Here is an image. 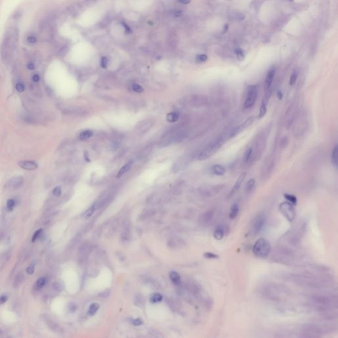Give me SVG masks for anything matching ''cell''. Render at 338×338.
<instances>
[{"mask_svg":"<svg viewBox=\"0 0 338 338\" xmlns=\"http://www.w3.org/2000/svg\"><path fill=\"white\" fill-rule=\"evenodd\" d=\"M18 40L19 30L17 28H11L6 33L1 46V55L4 60L8 61L10 59Z\"/></svg>","mask_w":338,"mask_h":338,"instance_id":"1","label":"cell"},{"mask_svg":"<svg viewBox=\"0 0 338 338\" xmlns=\"http://www.w3.org/2000/svg\"><path fill=\"white\" fill-rule=\"evenodd\" d=\"M224 144V140L222 138L217 139L213 142L209 143L205 148L202 150V151L198 155V160H205L210 156L215 154L219 150Z\"/></svg>","mask_w":338,"mask_h":338,"instance_id":"2","label":"cell"},{"mask_svg":"<svg viewBox=\"0 0 338 338\" xmlns=\"http://www.w3.org/2000/svg\"><path fill=\"white\" fill-rule=\"evenodd\" d=\"M271 250L270 242L265 239H259L253 246V252L259 258H265L269 256Z\"/></svg>","mask_w":338,"mask_h":338,"instance_id":"3","label":"cell"},{"mask_svg":"<svg viewBox=\"0 0 338 338\" xmlns=\"http://www.w3.org/2000/svg\"><path fill=\"white\" fill-rule=\"evenodd\" d=\"M265 221H266V217L264 213H259L256 215L250 224L248 233L249 235L252 236L257 235L264 227Z\"/></svg>","mask_w":338,"mask_h":338,"instance_id":"4","label":"cell"},{"mask_svg":"<svg viewBox=\"0 0 338 338\" xmlns=\"http://www.w3.org/2000/svg\"><path fill=\"white\" fill-rule=\"evenodd\" d=\"M279 209L282 215L290 223H291L295 219V210L294 205L292 203L289 202H282L279 205Z\"/></svg>","mask_w":338,"mask_h":338,"instance_id":"5","label":"cell"},{"mask_svg":"<svg viewBox=\"0 0 338 338\" xmlns=\"http://www.w3.org/2000/svg\"><path fill=\"white\" fill-rule=\"evenodd\" d=\"M258 93V87L256 84H252L248 87V90H247L245 101V108H250L255 104L257 99Z\"/></svg>","mask_w":338,"mask_h":338,"instance_id":"6","label":"cell"},{"mask_svg":"<svg viewBox=\"0 0 338 338\" xmlns=\"http://www.w3.org/2000/svg\"><path fill=\"white\" fill-rule=\"evenodd\" d=\"M255 120V118L254 116H250L249 118H248L246 119V120L242 122L241 124H240L239 126H238L234 128V129L232 131V132H231V137H233L236 136L237 135H239V133H240L241 132H242L244 130H245L247 127H248L249 126H251V125L254 123V122Z\"/></svg>","mask_w":338,"mask_h":338,"instance_id":"7","label":"cell"},{"mask_svg":"<svg viewBox=\"0 0 338 338\" xmlns=\"http://www.w3.org/2000/svg\"><path fill=\"white\" fill-rule=\"evenodd\" d=\"M275 74V68L273 67L269 70L267 73L266 78H265V89H266V91H270L271 88V85L272 83H273Z\"/></svg>","mask_w":338,"mask_h":338,"instance_id":"8","label":"cell"},{"mask_svg":"<svg viewBox=\"0 0 338 338\" xmlns=\"http://www.w3.org/2000/svg\"><path fill=\"white\" fill-rule=\"evenodd\" d=\"M269 92L270 91H267L266 94H265V97H264V99H263L262 101L260 108H259V112L258 116L259 119H262V118H264L267 112V105L269 101V99H270V94H269Z\"/></svg>","mask_w":338,"mask_h":338,"instance_id":"9","label":"cell"},{"mask_svg":"<svg viewBox=\"0 0 338 338\" xmlns=\"http://www.w3.org/2000/svg\"><path fill=\"white\" fill-rule=\"evenodd\" d=\"M18 165L21 168L27 170H34L38 168L37 163L31 161H21L19 162Z\"/></svg>","mask_w":338,"mask_h":338,"instance_id":"10","label":"cell"},{"mask_svg":"<svg viewBox=\"0 0 338 338\" xmlns=\"http://www.w3.org/2000/svg\"><path fill=\"white\" fill-rule=\"evenodd\" d=\"M246 176V173H243L240 175L239 177L238 178V179L236 180L235 184H234V187L233 188V189L231 190V192L229 193V196H233L234 193H235L237 192V191L240 189V188L241 185H242V182H244V180H245Z\"/></svg>","mask_w":338,"mask_h":338,"instance_id":"11","label":"cell"},{"mask_svg":"<svg viewBox=\"0 0 338 338\" xmlns=\"http://www.w3.org/2000/svg\"><path fill=\"white\" fill-rule=\"evenodd\" d=\"M23 183V177L20 176H17L11 178L10 180L9 181V186L11 188H18L21 186Z\"/></svg>","mask_w":338,"mask_h":338,"instance_id":"12","label":"cell"},{"mask_svg":"<svg viewBox=\"0 0 338 338\" xmlns=\"http://www.w3.org/2000/svg\"><path fill=\"white\" fill-rule=\"evenodd\" d=\"M212 173L217 176H223L225 173L226 170H225V167L221 165H215L212 167Z\"/></svg>","mask_w":338,"mask_h":338,"instance_id":"13","label":"cell"},{"mask_svg":"<svg viewBox=\"0 0 338 338\" xmlns=\"http://www.w3.org/2000/svg\"><path fill=\"white\" fill-rule=\"evenodd\" d=\"M224 235H225L224 227H223V226L217 227V228H216L213 233V236L215 239L217 240H221V239H223Z\"/></svg>","mask_w":338,"mask_h":338,"instance_id":"14","label":"cell"},{"mask_svg":"<svg viewBox=\"0 0 338 338\" xmlns=\"http://www.w3.org/2000/svg\"><path fill=\"white\" fill-rule=\"evenodd\" d=\"M331 162H332L334 167H337L338 163V145H336L334 146L331 153Z\"/></svg>","mask_w":338,"mask_h":338,"instance_id":"15","label":"cell"},{"mask_svg":"<svg viewBox=\"0 0 338 338\" xmlns=\"http://www.w3.org/2000/svg\"><path fill=\"white\" fill-rule=\"evenodd\" d=\"M239 205L236 204V203H234L231 208V210L229 213V218L231 219H235L237 217L238 214H239Z\"/></svg>","mask_w":338,"mask_h":338,"instance_id":"16","label":"cell"},{"mask_svg":"<svg viewBox=\"0 0 338 338\" xmlns=\"http://www.w3.org/2000/svg\"><path fill=\"white\" fill-rule=\"evenodd\" d=\"M214 213L215 211L213 210V209H210V210L205 212L202 217V221L203 223H209V222L211 221V220H212L213 217Z\"/></svg>","mask_w":338,"mask_h":338,"instance_id":"17","label":"cell"},{"mask_svg":"<svg viewBox=\"0 0 338 338\" xmlns=\"http://www.w3.org/2000/svg\"><path fill=\"white\" fill-rule=\"evenodd\" d=\"M133 163V161H130L127 162L126 165H125L124 167L120 169V170L118 172V173L117 174V178H120L122 176L123 174H124L125 173H126L127 172L130 170V168H131V166Z\"/></svg>","mask_w":338,"mask_h":338,"instance_id":"18","label":"cell"},{"mask_svg":"<svg viewBox=\"0 0 338 338\" xmlns=\"http://www.w3.org/2000/svg\"><path fill=\"white\" fill-rule=\"evenodd\" d=\"M170 279L173 281V283L178 285L180 283V277L179 274H178L176 271H172L170 274Z\"/></svg>","mask_w":338,"mask_h":338,"instance_id":"19","label":"cell"},{"mask_svg":"<svg viewBox=\"0 0 338 338\" xmlns=\"http://www.w3.org/2000/svg\"><path fill=\"white\" fill-rule=\"evenodd\" d=\"M253 152L254 151L252 147L246 149V151H245V156H244V161H245V163H248V162L251 160V159L253 156Z\"/></svg>","mask_w":338,"mask_h":338,"instance_id":"20","label":"cell"},{"mask_svg":"<svg viewBox=\"0 0 338 338\" xmlns=\"http://www.w3.org/2000/svg\"><path fill=\"white\" fill-rule=\"evenodd\" d=\"M179 118V114L178 112H171L167 114V119L169 122H176Z\"/></svg>","mask_w":338,"mask_h":338,"instance_id":"21","label":"cell"},{"mask_svg":"<svg viewBox=\"0 0 338 338\" xmlns=\"http://www.w3.org/2000/svg\"><path fill=\"white\" fill-rule=\"evenodd\" d=\"M99 308V305L98 303H93L90 305L89 308L88 310V315L89 316H93L98 311Z\"/></svg>","mask_w":338,"mask_h":338,"instance_id":"22","label":"cell"},{"mask_svg":"<svg viewBox=\"0 0 338 338\" xmlns=\"http://www.w3.org/2000/svg\"><path fill=\"white\" fill-rule=\"evenodd\" d=\"M162 300V296L159 293H153L150 296V302L152 303H156L161 302Z\"/></svg>","mask_w":338,"mask_h":338,"instance_id":"23","label":"cell"},{"mask_svg":"<svg viewBox=\"0 0 338 338\" xmlns=\"http://www.w3.org/2000/svg\"><path fill=\"white\" fill-rule=\"evenodd\" d=\"M93 131H91L90 130H86L80 133L79 138L81 140H86L89 139L90 137L93 136Z\"/></svg>","mask_w":338,"mask_h":338,"instance_id":"24","label":"cell"},{"mask_svg":"<svg viewBox=\"0 0 338 338\" xmlns=\"http://www.w3.org/2000/svg\"><path fill=\"white\" fill-rule=\"evenodd\" d=\"M284 198H285L287 202L292 203L293 205H296L297 203V198L296 197L292 194H289V193H285Z\"/></svg>","mask_w":338,"mask_h":338,"instance_id":"25","label":"cell"},{"mask_svg":"<svg viewBox=\"0 0 338 338\" xmlns=\"http://www.w3.org/2000/svg\"><path fill=\"white\" fill-rule=\"evenodd\" d=\"M255 183H256V180L254 178H251V179L248 180V182H247L246 185V192H250V191H252L254 186L255 185Z\"/></svg>","mask_w":338,"mask_h":338,"instance_id":"26","label":"cell"},{"mask_svg":"<svg viewBox=\"0 0 338 338\" xmlns=\"http://www.w3.org/2000/svg\"><path fill=\"white\" fill-rule=\"evenodd\" d=\"M23 274H19L17 276L15 277V279L14 281V286L15 287H19L21 283H22V281L23 280Z\"/></svg>","mask_w":338,"mask_h":338,"instance_id":"27","label":"cell"},{"mask_svg":"<svg viewBox=\"0 0 338 338\" xmlns=\"http://www.w3.org/2000/svg\"><path fill=\"white\" fill-rule=\"evenodd\" d=\"M46 283V278L45 277H40V279H39L37 280L36 285H35V287L36 289H40L41 288H42L44 285Z\"/></svg>","mask_w":338,"mask_h":338,"instance_id":"28","label":"cell"},{"mask_svg":"<svg viewBox=\"0 0 338 338\" xmlns=\"http://www.w3.org/2000/svg\"><path fill=\"white\" fill-rule=\"evenodd\" d=\"M95 205H91V206H90V207L85 211V213H84V217L85 218V219L89 218V217H90V216H91V215L93 214V213H94V211H95Z\"/></svg>","mask_w":338,"mask_h":338,"instance_id":"29","label":"cell"},{"mask_svg":"<svg viewBox=\"0 0 338 338\" xmlns=\"http://www.w3.org/2000/svg\"><path fill=\"white\" fill-rule=\"evenodd\" d=\"M297 77H298V71H293V73H292L291 76L289 80V84L291 86H293V84L295 83L297 79Z\"/></svg>","mask_w":338,"mask_h":338,"instance_id":"30","label":"cell"},{"mask_svg":"<svg viewBox=\"0 0 338 338\" xmlns=\"http://www.w3.org/2000/svg\"><path fill=\"white\" fill-rule=\"evenodd\" d=\"M235 54H236V57H237V58H238V59H239V60H240V61H243L244 59H245V54H244L243 51H242L241 49L239 48V49L236 50Z\"/></svg>","mask_w":338,"mask_h":338,"instance_id":"31","label":"cell"},{"mask_svg":"<svg viewBox=\"0 0 338 338\" xmlns=\"http://www.w3.org/2000/svg\"><path fill=\"white\" fill-rule=\"evenodd\" d=\"M203 256L208 259H217L219 258V256L217 254L212 252H205L204 253V254H203Z\"/></svg>","mask_w":338,"mask_h":338,"instance_id":"32","label":"cell"},{"mask_svg":"<svg viewBox=\"0 0 338 338\" xmlns=\"http://www.w3.org/2000/svg\"><path fill=\"white\" fill-rule=\"evenodd\" d=\"M208 59V56L205 54H199L196 57V61L199 63H202V62H205L207 61Z\"/></svg>","mask_w":338,"mask_h":338,"instance_id":"33","label":"cell"},{"mask_svg":"<svg viewBox=\"0 0 338 338\" xmlns=\"http://www.w3.org/2000/svg\"><path fill=\"white\" fill-rule=\"evenodd\" d=\"M52 287L55 291H58V292L62 291V289H63V286H62V285L59 282H55V283H53Z\"/></svg>","mask_w":338,"mask_h":338,"instance_id":"34","label":"cell"},{"mask_svg":"<svg viewBox=\"0 0 338 338\" xmlns=\"http://www.w3.org/2000/svg\"><path fill=\"white\" fill-rule=\"evenodd\" d=\"M288 143H289V139H288L287 137H284L283 138L281 139L280 142V147L281 148H285L287 146Z\"/></svg>","mask_w":338,"mask_h":338,"instance_id":"35","label":"cell"},{"mask_svg":"<svg viewBox=\"0 0 338 338\" xmlns=\"http://www.w3.org/2000/svg\"><path fill=\"white\" fill-rule=\"evenodd\" d=\"M132 88H133V90H134V91H136V93H142L143 91V87L142 86L139 85V84H133Z\"/></svg>","mask_w":338,"mask_h":338,"instance_id":"36","label":"cell"},{"mask_svg":"<svg viewBox=\"0 0 338 338\" xmlns=\"http://www.w3.org/2000/svg\"><path fill=\"white\" fill-rule=\"evenodd\" d=\"M15 202L13 199H9L8 201L7 202V208L9 211H11L12 210V209L13 208V207L15 206Z\"/></svg>","mask_w":338,"mask_h":338,"instance_id":"37","label":"cell"},{"mask_svg":"<svg viewBox=\"0 0 338 338\" xmlns=\"http://www.w3.org/2000/svg\"><path fill=\"white\" fill-rule=\"evenodd\" d=\"M62 193V189L60 187H56L53 190V194L56 197H59Z\"/></svg>","mask_w":338,"mask_h":338,"instance_id":"38","label":"cell"},{"mask_svg":"<svg viewBox=\"0 0 338 338\" xmlns=\"http://www.w3.org/2000/svg\"><path fill=\"white\" fill-rule=\"evenodd\" d=\"M15 88H16V89H17L18 92L22 93V92H23L24 90V85L23 83H19L16 84V86H15Z\"/></svg>","mask_w":338,"mask_h":338,"instance_id":"39","label":"cell"},{"mask_svg":"<svg viewBox=\"0 0 338 338\" xmlns=\"http://www.w3.org/2000/svg\"><path fill=\"white\" fill-rule=\"evenodd\" d=\"M233 17H235V19L238 21H242L245 17V15H243L240 13H236L235 14H233Z\"/></svg>","mask_w":338,"mask_h":338,"instance_id":"40","label":"cell"},{"mask_svg":"<svg viewBox=\"0 0 338 338\" xmlns=\"http://www.w3.org/2000/svg\"><path fill=\"white\" fill-rule=\"evenodd\" d=\"M27 42L30 44H35L37 42V39L34 36H29L27 37Z\"/></svg>","mask_w":338,"mask_h":338,"instance_id":"41","label":"cell"},{"mask_svg":"<svg viewBox=\"0 0 338 338\" xmlns=\"http://www.w3.org/2000/svg\"><path fill=\"white\" fill-rule=\"evenodd\" d=\"M101 65L102 68H106L108 65V59L106 57H102L101 62Z\"/></svg>","mask_w":338,"mask_h":338,"instance_id":"42","label":"cell"},{"mask_svg":"<svg viewBox=\"0 0 338 338\" xmlns=\"http://www.w3.org/2000/svg\"><path fill=\"white\" fill-rule=\"evenodd\" d=\"M34 271V264H31L29 265V266L27 268V271L29 274H33Z\"/></svg>","mask_w":338,"mask_h":338,"instance_id":"43","label":"cell"},{"mask_svg":"<svg viewBox=\"0 0 338 338\" xmlns=\"http://www.w3.org/2000/svg\"><path fill=\"white\" fill-rule=\"evenodd\" d=\"M42 231V229H39V230H38L37 231H36L35 233L34 234V235H33V239H32L33 242H34V241H35L37 239H38V238L39 237V235L40 234V233H41Z\"/></svg>","mask_w":338,"mask_h":338,"instance_id":"44","label":"cell"},{"mask_svg":"<svg viewBox=\"0 0 338 338\" xmlns=\"http://www.w3.org/2000/svg\"><path fill=\"white\" fill-rule=\"evenodd\" d=\"M143 320L142 318H137L135 319V320H133L132 321V324L134 325H142L143 324Z\"/></svg>","mask_w":338,"mask_h":338,"instance_id":"45","label":"cell"},{"mask_svg":"<svg viewBox=\"0 0 338 338\" xmlns=\"http://www.w3.org/2000/svg\"><path fill=\"white\" fill-rule=\"evenodd\" d=\"M27 67L30 70H34L35 69V65L33 62H29L27 65Z\"/></svg>","mask_w":338,"mask_h":338,"instance_id":"46","label":"cell"},{"mask_svg":"<svg viewBox=\"0 0 338 338\" xmlns=\"http://www.w3.org/2000/svg\"><path fill=\"white\" fill-rule=\"evenodd\" d=\"M7 296L6 295H3L0 297V304H4L6 301H7Z\"/></svg>","mask_w":338,"mask_h":338,"instance_id":"47","label":"cell"},{"mask_svg":"<svg viewBox=\"0 0 338 338\" xmlns=\"http://www.w3.org/2000/svg\"><path fill=\"white\" fill-rule=\"evenodd\" d=\"M76 306L73 303H71L70 305H69V310H70V312H74L76 311Z\"/></svg>","mask_w":338,"mask_h":338,"instance_id":"48","label":"cell"},{"mask_svg":"<svg viewBox=\"0 0 338 338\" xmlns=\"http://www.w3.org/2000/svg\"><path fill=\"white\" fill-rule=\"evenodd\" d=\"M122 24H123V25H124V27L125 30H126V32L127 33H130L131 32V29H130V27H128V25H127V24L126 23H123Z\"/></svg>","mask_w":338,"mask_h":338,"instance_id":"49","label":"cell"},{"mask_svg":"<svg viewBox=\"0 0 338 338\" xmlns=\"http://www.w3.org/2000/svg\"><path fill=\"white\" fill-rule=\"evenodd\" d=\"M39 80H40V77H39V75L35 74L33 76V81H34V82L37 83V82H39Z\"/></svg>","mask_w":338,"mask_h":338,"instance_id":"50","label":"cell"},{"mask_svg":"<svg viewBox=\"0 0 338 338\" xmlns=\"http://www.w3.org/2000/svg\"><path fill=\"white\" fill-rule=\"evenodd\" d=\"M277 98H278V99H279V100H281V99H283V93H281V91H280V90H279V91H278V92H277Z\"/></svg>","mask_w":338,"mask_h":338,"instance_id":"51","label":"cell"},{"mask_svg":"<svg viewBox=\"0 0 338 338\" xmlns=\"http://www.w3.org/2000/svg\"><path fill=\"white\" fill-rule=\"evenodd\" d=\"M178 1L182 4H188L190 3L191 0H178Z\"/></svg>","mask_w":338,"mask_h":338,"instance_id":"52","label":"cell"},{"mask_svg":"<svg viewBox=\"0 0 338 338\" xmlns=\"http://www.w3.org/2000/svg\"><path fill=\"white\" fill-rule=\"evenodd\" d=\"M228 24H225V27H224L223 33H226V32H227V30H228Z\"/></svg>","mask_w":338,"mask_h":338,"instance_id":"53","label":"cell"},{"mask_svg":"<svg viewBox=\"0 0 338 338\" xmlns=\"http://www.w3.org/2000/svg\"><path fill=\"white\" fill-rule=\"evenodd\" d=\"M181 14H182V12H181L180 11H178L176 12V13H175V16H176V17H179V16H180Z\"/></svg>","mask_w":338,"mask_h":338,"instance_id":"54","label":"cell"},{"mask_svg":"<svg viewBox=\"0 0 338 338\" xmlns=\"http://www.w3.org/2000/svg\"><path fill=\"white\" fill-rule=\"evenodd\" d=\"M84 158H85V160L86 161H88L89 162L90 161V160L89 159V156H88V154L87 155V152L84 153Z\"/></svg>","mask_w":338,"mask_h":338,"instance_id":"55","label":"cell"}]
</instances>
